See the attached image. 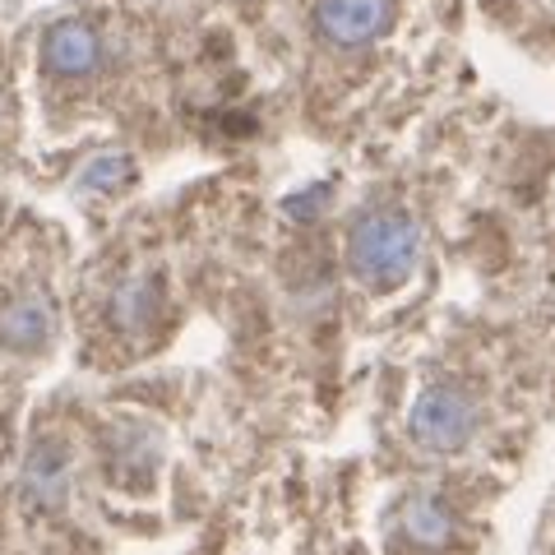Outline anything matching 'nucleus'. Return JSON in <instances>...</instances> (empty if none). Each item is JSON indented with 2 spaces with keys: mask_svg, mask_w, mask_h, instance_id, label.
Wrapping results in <instances>:
<instances>
[{
  "mask_svg": "<svg viewBox=\"0 0 555 555\" xmlns=\"http://www.w3.org/2000/svg\"><path fill=\"white\" fill-rule=\"evenodd\" d=\"M69 495V449L61 440L33 444L24 463V500L33 509H61Z\"/></svg>",
  "mask_w": 555,
  "mask_h": 555,
  "instance_id": "20e7f679",
  "label": "nucleus"
},
{
  "mask_svg": "<svg viewBox=\"0 0 555 555\" xmlns=\"http://www.w3.org/2000/svg\"><path fill=\"white\" fill-rule=\"evenodd\" d=\"M130 177V158H116V153H102V158H93L89 167H83L79 185L83 190H116L120 181Z\"/></svg>",
  "mask_w": 555,
  "mask_h": 555,
  "instance_id": "1a4fd4ad",
  "label": "nucleus"
},
{
  "mask_svg": "<svg viewBox=\"0 0 555 555\" xmlns=\"http://www.w3.org/2000/svg\"><path fill=\"white\" fill-rule=\"evenodd\" d=\"M98 61H102V42H98V33L89 24L65 20L56 28H47L42 65L51 69V75H89V69H98Z\"/></svg>",
  "mask_w": 555,
  "mask_h": 555,
  "instance_id": "39448f33",
  "label": "nucleus"
},
{
  "mask_svg": "<svg viewBox=\"0 0 555 555\" xmlns=\"http://www.w3.org/2000/svg\"><path fill=\"white\" fill-rule=\"evenodd\" d=\"M408 532L416 537V542H426V546H440L444 542V537H449V528H454V524H449V509L440 505V500H412V505H408Z\"/></svg>",
  "mask_w": 555,
  "mask_h": 555,
  "instance_id": "0eeeda50",
  "label": "nucleus"
},
{
  "mask_svg": "<svg viewBox=\"0 0 555 555\" xmlns=\"http://www.w3.org/2000/svg\"><path fill=\"white\" fill-rule=\"evenodd\" d=\"M149 310H153V287H149V278H134V283H126L112 297V320L116 324H126V328H139L149 320Z\"/></svg>",
  "mask_w": 555,
  "mask_h": 555,
  "instance_id": "6e6552de",
  "label": "nucleus"
},
{
  "mask_svg": "<svg viewBox=\"0 0 555 555\" xmlns=\"http://www.w3.org/2000/svg\"><path fill=\"white\" fill-rule=\"evenodd\" d=\"M51 334V310L38 297H14L0 306V347H14V352H33L42 347Z\"/></svg>",
  "mask_w": 555,
  "mask_h": 555,
  "instance_id": "423d86ee",
  "label": "nucleus"
},
{
  "mask_svg": "<svg viewBox=\"0 0 555 555\" xmlns=\"http://www.w3.org/2000/svg\"><path fill=\"white\" fill-rule=\"evenodd\" d=\"M416 250H422V232L408 214L398 208H379L366 214L347 236V259H352V273L371 287H393L403 283L416 264Z\"/></svg>",
  "mask_w": 555,
  "mask_h": 555,
  "instance_id": "f257e3e1",
  "label": "nucleus"
},
{
  "mask_svg": "<svg viewBox=\"0 0 555 555\" xmlns=\"http://www.w3.org/2000/svg\"><path fill=\"white\" fill-rule=\"evenodd\" d=\"M393 20V0H320L315 28L338 47H361L379 38Z\"/></svg>",
  "mask_w": 555,
  "mask_h": 555,
  "instance_id": "7ed1b4c3",
  "label": "nucleus"
},
{
  "mask_svg": "<svg viewBox=\"0 0 555 555\" xmlns=\"http://www.w3.org/2000/svg\"><path fill=\"white\" fill-rule=\"evenodd\" d=\"M477 426L473 403L459 389H426L412 408V436L416 444L436 449V454H449V449H463L467 436Z\"/></svg>",
  "mask_w": 555,
  "mask_h": 555,
  "instance_id": "f03ea898",
  "label": "nucleus"
}]
</instances>
